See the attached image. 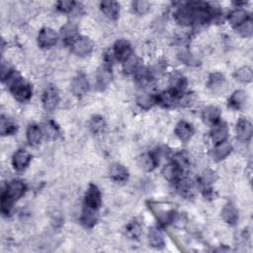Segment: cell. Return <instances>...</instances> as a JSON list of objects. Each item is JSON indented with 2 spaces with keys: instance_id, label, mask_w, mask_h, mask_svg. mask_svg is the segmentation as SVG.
I'll list each match as a JSON object with an SVG mask.
<instances>
[{
  "instance_id": "obj_31",
  "label": "cell",
  "mask_w": 253,
  "mask_h": 253,
  "mask_svg": "<svg viewBox=\"0 0 253 253\" xmlns=\"http://www.w3.org/2000/svg\"><path fill=\"white\" fill-rule=\"evenodd\" d=\"M149 241L150 245L156 249H162L165 246L163 235L157 228H152L150 230Z\"/></svg>"
},
{
  "instance_id": "obj_19",
  "label": "cell",
  "mask_w": 253,
  "mask_h": 253,
  "mask_svg": "<svg viewBox=\"0 0 253 253\" xmlns=\"http://www.w3.org/2000/svg\"><path fill=\"white\" fill-rule=\"evenodd\" d=\"M109 176L115 182H126L129 179V171L128 169L120 164V163H113L109 168Z\"/></svg>"
},
{
  "instance_id": "obj_17",
  "label": "cell",
  "mask_w": 253,
  "mask_h": 253,
  "mask_svg": "<svg viewBox=\"0 0 253 253\" xmlns=\"http://www.w3.org/2000/svg\"><path fill=\"white\" fill-rule=\"evenodd\" d=\"M236 136L242 142H247L252 137V125L245 119L240 118L236 124Z\"/></svg>"
},
{
  "instance_id": "obj_45",
  "label": "cell",
  "mask_w": 253,
  "mask_h": 253,
  "mask_svg": "<svg viewBox=\"0 0 253 253\" xmlns=\"http://www.w3.org/2000/svg\"><path fill=\"white\" fill-rule=\"evenodd\" d=\"M14 72H15V70L12 68V66L8 62H5L3 60L2 64H1V80H2V82L7 81L12 77Z\"/></svg>"
},
{
  "instance_id": "obj_6",
  "label": "cell",
  "mask_w": 253,
  "mask_h": 253,
  "mask_svg": "<svg viewBox=\"0 0 253 253\" xmlns=\"http://www.w3.org/2000/svg\"><path fill=\"white\" fill-rule=\"evenodd\" d=\"M174 18L177 23L183 26H190L194 24L193 21V10L189 3H182L174 12Z\"/></svg>"
},
{
  "instance_id": "obj_7",
  "label": "cell",
  "mask_w": 253,
  "mask_h": 253,
  "mask_svg": "<svg viewBox=\"0 0 253 253\" xmlns=\"http://www.w3.org/2000/svg\"><path fill=\"white\" fill-rule=\"evenodd\" d=\"M58 40V34L51 28H43L38 35V45L42 49L54 47Z\"/></svg>"
},
{
  "instance_id": "obj_16",
  "label": "cell",
  "mask_w": 253,
  "mask_h": 253,
  "mask_svg": "<svg viewBox=\"0 0 253 253\" xmlns=\"http://www.w3.org/2000/svg\"><path fill=\"white\" fill-rule=\"evenodd\" d=\"M159 164V157L156 153L151 152L143 154L138 158V165L146 171H153Z\"/></svg>"
},
{
  "instance_id": "obj_13",
  "label": "cell",
  "mask_w": 253,
  "mask_h": 253,
  "mask_svg": "<svg viewBox=\"0 0 253 253\" xmlns=\"http://www.w3.org/2000/svg\"><path fill=\"white\" fill-rule=\"evenodd\" d=\"M31 160H32V156L30 153L24 150H19L13 155L12 165L16 171L21 172L28 167Z\"/></svg>"
},
{
  "instance_id": "obj_14",
  "label": "cell",
  "mask_w": 253,
  "mask_h": 253,
  "mask_svg": "<svg viewBox=\"0 0 253 253\" xmlns=\"http://www.w3.org/2000/svg\"><path fill=\"white\" fill-rule=\"evenodd\" d=\"M229 136V128L228 125L224 122H219L213 126L211 131V138L214 144H219L224 141H227Z\"/></svg>"
},
{
  "instance_id": "obj_40",
  "label": "cell",
  "mask_w": 253,
  "mask_h": 253,
  "mask_svg": "<svg viewBox=\"0 0 253 253\" xmlns=\"http://www.w3.org/2000/svg\"><path fill=\"white\" fill-rule=\"evenodd\" d=\"M133 9L138 15H144L150 11L151 4L146 0H137V1L133 2Z\"/></svg>"
},
{
  "instance_id": "obj_11",
  "label": "cell",
  "mask_w": 253,
  "mask_h": 253,
  "mask_svg": "<svg viewBox=\"0 0 253 253\" xmlns=\"http://www.w3.org/2000/svg\"><path fill=\"white\" fill-rule=\"evenodd\" d=\"M188 81L187 78L180 74V72H173L169 79V87L170 91L175 93L176 95H182L187 87Z\"/></svg>"
},
{
  "instance_id": "obj_2",
  "label": "cell",
  "mask_w": 253,
  "mask_h": 253,
  "mask_svg": "<svg viewBox=\"0 0 253 253\" xmlns=\"http://www.w3.org/2000/svg\"><path fill=\"white\" fill-rule=\"evenodd\" d=\"M71 51L78 57H86L93 51V42L85 36H78V37L71 43Z\"/></svg>"
},
{
  "instance_id": "obj_24",
  "label": "cell",
  "mask_w": 253,
  "mask_h": 253,
  "mask_svg": "<svg viewBox=\"0 0 253 253\" xmlns=\"http://www.w3.org/2000/svg\"><path fill=\"white\" fill-rule=\"evenodd\" d=\"M222 218L228 225L235 226L239 219L237 209L233 204H227L222 210Z\"/></svg>"
},
{
  "instance_id": "obj_23",
  "label": "cell",
  "mask_w": 253,
  "mask_h": 253,
  "mask_svg": "<svg viewBox=\"0 0 253 253\" xmlns=\"http://www.w3.org/2000/svg\"><path fill=\"white\" fill-rule=\"evenodd\" d=\"M97 212H98L97 210L88 208L86 206L83 207L80 222L85 228L92 229L96 225V223L98 221V213Z\"/></svg>"
},
{
  "instance_id": "obj_30",
  "label": "cell",
  "mask_w": 253,
  "mask_h": 253,
  "mask_svg": "<svg viewBox=\"0 0 253 253\" xmlns=\"http://www.w3.org/2000/svg\"><path fill=\"white\" fill-rule=\"evenodd\" d=\"M249 19L248 13L243 9H236L229 15V22L232 27L238 28Z\"/></svg>"
},
{
  "instance_id": "obj_1",
  "label": "cell",
  "mask_w": 253,
  "mask_h": 253,
  "mask_svg": "<svg viewBox=\"0 0 253 253\" xmlns=\"http://www.w3.org/2000/svg\"><path fill=\"white\" fill-rule=\"evenodd\" d=\"M7 82L11 94L17 101L24 103L31 99L33 94L32 87L24 78L20 77L17 71L14 72Z\"/></svg>"
},
{
  "instance_id": "obj_28",
  "label": "cell",
  "mask_w": 253,
  "mask_h": 253,
  "mask_svg": "<svg viewBox=\"0 0 253 253\" xmlns=\"http://www.w3.org/2000/svg\"><path fill=\"white\" fill-rule=\"evenodd\" d=\"M182 174H183V171L180 170L173 163L166 165L162 170V175L167 180V181L175 183V184L182 178Z\"/></svg>"
},
{
  "instance_id": "obj_41",
  "label": "cell",
  "mask_w": 253,
  "mask_h": 253,
  "mask_svg": "<svg viewBox=\"0 0 253 253\" xmlns=\"http://www.w3.org/2000/svg\"><path fill=\"white\" fill-rule=\"evenodd\" d=\"M12 203L13 201L7 196V194L2 191L1 193V213L3 215L8 216L12 211Z\"/></svg>"
},
{
  "instance_id": "obj_39",
  "label": "cell",
  "mask_w": 253,
  "mask_h": 253,
  "mask_svg": "<svg viewBox=\"0 0 253 253\" xmlns=\"http://www.w3.org/2000/svg\"><path fill=\"white\" fill-rule=\"evenodd\" d=\"M139 66L138 58L133 55L124 62V71L126 74H135Z\"/></svg>"
},
{
  "instance_id": "obj_38",
  "label": "cell",
  "mask_w": 253,
  "mask_h": 253,
  "mask_svg": "<svg viewBox=\"0 0 253 253\" xmlns=\"http://www.w3.org/2000/svg\"><path fill=\"white\" fill-rule=\"evenodd\" d=\"M177 58H178V59L181 61V62H183L184 64H186V65H189V66H198V65H200V63H201V61L195 57V56H193L191 53H189V52H181V53H179L178 54V56H177Z\"/></svg>"
},
{
  "instance_id": "obj_34",
  "label": "cell",
  "mask_w": 253,
  "mask_h": 253,
  "mask_svg": "<svg viewBox=\"0 0 253 253\" xmlns=\"http://www.w3.org/2000/svg\"><path fill=\"white\" fill-rule=\"evenodd\" d=\"M173 164H175L181 171H185L190 166V158L187 153L185 152H180L177 153L173 157Z\"/></svg>"
},
{
  "instance_id": "obj_32",
  "label": "cell",
  "mask_w": 253,
  "mask_h": 253,
  "mask_svg": "<svg viewBox=\"0 0 253 253\" xmlns=\"http://www.w3.org/2000/svg\"><path fill=\"white\" fill-rule=\"evenodd\" d=\"M18 131V126L10 119L1 116L0 119V134L1 136H12Z\"/></svg>"
},
{
  "instance_id": "obj_12",
  "label": "cell",
  "mask_w": 253,
  "mask_h": 253,
  "mask_svg": "<svg viewBox=\"0 0 253 253\" xmlns=\"http://www.w3.org/2000/svg\"><path fill=\"white\" fill-rule=\"evenodd\" d=\"M26 190L27 187L23 181H21V180H13V181H11L7 185L6 189L3 191L14 202L19 200L25 194Z\"/></svg>"
},
{
  "instance_id": "obj_5",
  "label": "cell",
  "mask_w": 253,
  "mask_h": 253,
  "mask_svg": "<svg viewBox=\"0 0 253 253\" xmlns=\"http://www.w3.org/2000/svg\"><path fill=\"white\" fill-rule=\"evenodd\" d=\"M150 210L154 213L156 218L159 222L161 226H167L169 223H171L174 219V211L173 210H164L159 204L151 202L149 204Z\"/></svg>"
},
{
  "instance_id": "obj_22",
  "label": "cell",
  "mask_w": 253,
  "mask_h": 253,
  "mask_svg": "<svg viewBox=\"0 0 253 253\" xmlns=\"http://www.w3.org/2000/svg\"><path fill=\"white\" fill-rule=\"evenodd\" d=\"M247 102L246 92L243 90L234 91L229 99V107L234 110H241L245 107Z\"/></svg>"
},
{
  "instance_id": "obj_42",
  "label": "cell",
  "mask_w": 253,
  "mask_h": 253,
  "mask_svg": "<svg viewBox=\"0 0 253 253\" xmlns=\"http://www.w3.org/2000/svg\"><path fill=\"white\" fill-rule=\"evenodd\" d=\"M236 31L239 35H241L242 37L249 38L253 34V24L250 19H248L245 23H243L241 26L236 28Z\"/></svg>"
},
{
  "instance_id": "obj_8",
  "label": "cell",
  "mask_w": 253,
  "mask_h": 253,
  "mask_svg": "<svg viewBox=\"0 0 253 253\" xmlns=\"http://www.w3.org/2000/svg\"><path fill=\"white\" fill-rule=\"evenodd\" d=\"M101 205H102V196L99 188L94 184H90L85 193L84 206L98 211Z\"/></svg>"
},
{
  "instance_id": "obj_25",
  "label": "cell",
  "mask_w": 253,
  "mask_h": 253,
  "mask_svg": "<svg viewBox=\"0 0 253 253\" xmlns=\"http://www.w3.org/2000/svg\"><path fill=\"white\" fill-rule=\"evenodd\" d=\"M232 151H233L232 144L228 141H224L222 143L215 144V148L212 152L213 159L215 161H221V160L225 159L227 156H229L231 155Z\"/></svg>"
},
{
  "instance_id": "obj_26",
  "label": "cell",
  "mask_w": 253,
  "mask_h": 253,
  "mask_svg": "<svg viewBox=\"0 0 253 253\" xmlns=\"http://www.w3.org/2000/svg\"><path fill=\"white\" fill-rule=\"evenodd\" d=\"M102 12L111 20H116L120 14V4L116 1H103L100 4Z\"/></svg>"
},
{
  "instance_id": "obj_9",
  "label": "cell",
  "mask_w": 253,
  "mask_h": 253,
  "mask_svg": "<svg viewBox=\"0 0 253 253\" xmlns=\"http://www.w3.org/2000/svg\"><path fill=\"white\" fill-rule=\"evenodd\" d=\"M70 90L72 94L78 97H82L88 92L89 82L84 74H78L74 79H72L70 84Z\"/></svg>"
},
{
  "instance_id": "obj_18",
  "label": "cell",
  "mask_w": 253,
  "mask_h": 253,
  "mask_svg": "<svg viewBox=\"0 0 253 253\" xmlns=\"http://www.w3.org/2000/svg\"><path fill=\"white\" fill-rule=\"evenodd\" d=\"M202 118L205 124L213 127L221 121V111L215 106H208L202 113Z\"/></svg>"
},
{
  "instance_id": "obj_27",
  "label": "cell",
  "mask_w": 253,
  "mask_h": 253,
  "mask_svg": "<svg viewBox=\"0 0 253 253\" xmlns=\"http://www.w3.org/2000/svg\"><path fill=\"white\" fill-rule=\"evenodd\" d=\"M60 36L62 41L66 45H71V43L78 37L77 26L71 23L65 24L60 30Z\"/></svg>"
},
{
  "instance_id": "obj_15",
  "label": "cell",
  "mask_w": 253,
  "mask_h": 253,
  "mask_svg": "<svg viewBox=\"0 0 253 253\" xmlns=\"http://www.w3.org/2000/svg\"><path fill=\"white\" fill-rule=\"evenodd\" d=\"M208 87L214 94L223 93L227 88L226 78L223 75L219 74V72H214V74H212L209 78Z\"/></svg>"
},
{
  "instance_id": "obj_4",
  "label": "cell",
  "mask_w": 253,
  "mask_h": 253,
  "mask_svg": "<svg viewBox=\"0 0 253 253\" xmlns=\"http://www.w3.org/2000/svg\"><path fill=\"white\" fill-rule=\"evenodd\" d=\"M112 53H113L114 58L119 61H122V62H125L131 56L134 55L131 43L125 39L118 40L115 43Z\"/></svg>"
},
{
  "instance_id": "obj_29",
  "label": "cell",
  "mask_w": 253,
  "mask_h": 253,
  "mask_svg": "<svg viewBox=\"0 0 253 253\" xmlns=\"http://www.w3.org/2000/svg\"><path fill=\"white\" fill-rule=\"evenodd\" d=\"M42 136H43V133L39 126L37 125L29 126L27 130V139L31 146L33 147L39 146L42 140Z\"/></svg>"
},
{
  "instance_id": "obj_10",
  "label": "cell",
  "mask_w": 253,
  "mask_h": 253,
  "mask_svg": "<svg viewBox=\"0 0 253 253\" xmlns=\"http://www.w3.org/2000/svg\"><path fill=\"white\" fill-rule=\"evenodd\" d=\"M113 75H112V68L111 65L105 62L104 65H102L98 71L96 76V86L98 89L103 90L105 89L108 84L112 81Z\"/></svg>"
},
{
  "instance_id": "obj_33",
  "label": "cell",
  "mask_w": 253,
  "mask_h": 253,
  "mask_svg": "<svg viewBox=\"0 0 253 253\" xmlns=\"http://www.w3.org/2000/svg\"><path fill=\"white\" fill-rule=\"evenodd\" d=\"M136 103L141 109L149 110L155 104H156V97L149 93H142L137 96Z\"/></svg>"
},
{
  "instance_id": "obj_37",
  "label": "cell",
  "mask_w": 253,
  "mask_h": 253,
  "mask_svg": "<svg viewBox=\"0 0 253 253\" xmlns=\"http://www.w3.org/2000/svg\"><path fill=\"white\" fill-rule=\"evenodd\" d=\"M141 225L136 220L132 221L127 227H126V234L129 237L133 239H137L141 234Z\"/></svg>"
},
{
  "instance_id": "obj_43",
  "label": "cell",
  "mask_w": 253,
  "mask_h": 253,
  "mask_svg": "<svg viewBox=\"0 0 253 253\" xmlns=\"http://www.w3.org/2000/svg\"><path fill=\"white\" fill-rule=\"evenodd\" d=\"M214 180H215V173L211 170H208L205 173H203V175L201 176L200 184L204 187V190H206L209 188V185L213 183Z\"/></svg>"
},
{
  "instance_id": "obj_3",
  "label": "cell",
  "mask_w": 253,
  "mask_h": 253,
  "mask_svg": "<svg viewBox=\"0 0 253 253\" xmlns=\"http://www.w3.org/2000/svg\"><path fill=\"white\" fill-rule=\"evenodd\" d=\"M42 102L44 108L47 111H53L56 109L59 102V93L57 86L55 85L47 86L42 96Z\"/></svg>"
},
{
  "instance_id": "obj_36",
  "label": "cell",
  "mask_w": 253,
  "mask_h": 253,
  "mask_svg": "<svg viewBox=\"0 0 253 253\" xmlns=\"http://www.w3.org/2000/svg\"><path fill=\"white\" fill-rule=\"evenodd\" d=\"M234 77L236 80L242 82V83H249L252 80V70L251 68L247 66L240 67L237 69L234 74Z\"/></svg>"
},
{
  "instance_id": "obj_44",
  "label": "cell",
  "mask_w": 253,
  "mask_h": 253,
  "mask_svg": "<svg viewBox=\"0 0 253 253\" xmlns=\"http://www.w3.org/2000/svg\"><path fill=\"white\" fill-rule=\"evenodd\" d=\"M76 2L70 1V0H62V1H58L57 3V8L58 10L63 12V13H69L74 8L76 7Z\"/></svg>"
},
{
  "instance_id": "obj_20",
  "label": "cell",
  "mask_w": 253,
  "mask_h": 253,
  "mask_svg": "<svg viewBox=\"0 0 253 253\" xmlns=\"http://www.w3.org/2000/svg\"><path fill=\"white\" fill-rule=\"evenodd\" d=\"M194 132L193 126L185 121L179 122L175 128L176 136L183 142L188 141L193 136Z\"/></svg>"
},
{
  "instance_id": "obj_35",
  "label": "cell",
  "mask_w": 253,
  "mask_h": 253,
  "mask_svg": "<svg viewBox=\"0 0 253 253\" xmlns=\"http://www.w3.org/2000/svg\"><path fill=\"white\" fill-rule=\"evenodd\" d=\"M89 129L94 135L102 134L106 129V122L104 118L99 115L93 116L89 122Z\"/></svg>"
},
{
  "instance_id": "obj_21",
  "label": "cell",
  "mask_w": 253,
  "mask_h": 253,
  "mask_svg": "<svg viewBox=\"0 0 253 253\" xmlns=\"http://www.w3.org/2000/svg\"><path fill=\"white\" fill-rule=\"evenodd\" d=\"M156 97V103L163 108H173L178 106L179 95H176L170 90L161 92Z\"/></svg>"
}]
</instances>
